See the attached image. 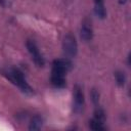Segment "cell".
I'll use <instances>...</instances> for the list:
<instances>
[{"instance_id":"1","label":"cell","mask_w":131,"mask_h":131,"mask_svg":"<svg viewBox=\"0 0 131 131\" xmlns=\"http://www.w3.org/2000/svg\"><path fill=\"white\" fill-rule=\"evenodd\" d=\"M8 79L15 85H17L21 91H24L25 93H33V89L31 88V86L27 83L23 72L17 69V68H11L8 70V72L6 73Z\"/></svg>"},{"instance_id":"2","label":"cell","mask_w":131,"mask_h":131,"mask_svg":"<svg viewBox=\"0 0 131 131\" xmlns=\"http://www.w3.org/2000/svg\"><path fill=\"white\" fill-rule=\"evenodd\" d=\"M62 48L64 53L70 56V57H74L77 54L78 51V46H77V41L76 38L73 34H68L64 36L63 41H62Z\"/></svg>"},{"instance_id":"3","label":"cell","mask_w":131,"mask_h":131,"mask_svg":"<svg viewBox=\"0 0 131 131\" xmlns=\"http://www.w3.org/2000/svg\"><path fill=\"white\" fill-rule=\"evenodd\" d=\"M27 48H28V51L30 52V54L32 56V59L36 63V66L43 67L44 63H45V60H44V57L41 55L36 43L32 40H28L27 41Z\"/></svg>"},{"instance_id":"4","label":"cell","mask_w":131,"mask_h":131,"mask_svg":"<svg viewBox=\"0 0 131 131\" xmlns=\"http://www.w3.org/2000/svg\"><path fill=\"white\" fill-rule=\"evenodd\" d=\"M72 67H73V64H72L70 59H68V58H59V59H55L53 61L52 71L66 74L68 71H70L72 69Z\"/></svg>"},{"instance_id":"5","label":"cell","mask_w":131,"mask_h":131,"mask_svg":"<svg viewBox=\"0 0 131 131\" xmlns=\"http://www.w3.org/2000/svg\"><path fill=\"white\" fill-rule=\"evenodd\" d=\"M80 36L82 38V40L84 41H90L93 37V30H92V26H91V21L88 18H85L82 23L81 29H80Z\"/></svg>"},{"instance_id":"6","label":"cell","mask_w":131,"mask_h":131,"mask_svg":"<svg viewBox=\"0 0 131 131\" xmlns=\"http://www.w3.org/2000/svg\"><path fill=\"white\" fill-rule=\"evenodd\" d=\"M66 74L53 72L51 73V84L57 88H61L66 85Z\"/></svg>"},{"instance_id":"7","label":"cell","mask_w":131,"mask_h":131,"mask_svg":"<svg viewBox=\"0 0 131 131\" xmlns=\"http://www.w3.org/2000/svg\"><path fill=\"white\" fill-rule=\"evenodd\" d=\"M74 100H75V107L81 110L84 104V94L80 86H75L74 88Z\"/></svg>"},{"instance_id":"8","label":"cell","mask_w":131,"mask_h":131,"mask_svg":"<svg viewBox=\"0 0 131 131\" xmlns=\"http://www.w3.org/2000/svg\"><path fill=\"white\" fill-rule=\"evenodd\" d=\"M94 12L99 18H104L106 16V10L103 0H94Z\"/></svg>"},{"instance_id":"9","label":"cell","mask_w":131,"mask_h":131,"mask_svg":"<svg viewBox=\"0 0 131 131\" xmlns=\"http://www.w3.org/2000/svg\"><path fill=\"white\" fill-rule=\"evenodd\" d=\"M42 124H43L42 118L40 116L36 115L31 119V122H30V125H29V129L30 130H39V129H41Z\"/></svg>"},{"instance_id":"10","label":"cell","mask_w":131,"mask_h":131,"mask_svg":"<svg viewBox=\"0 0 131 131\" xmlns=\"http://www.w3.org/2000/svg\"><path fill=\"white\" fill-rule=\"evenodd\" d=\"M89 127H90V129L95 130V131H100V130L105 129V127L103 126V123H101L95 119H92L89 121Z\"/></svg>"},{"instance_id":"11","label":"cell","mask_w":131,"mask_h":131,"mask_svg":"<svg viewBox=\"0 0 131 131\" xmlns=\"http://www.w3.org/2000/svg\"><path fill=\"white\" fill-rule=\"evenodd\" d=\"M115 79H116V82L119 86H124L125 82H126V76L123 72L121 71H117L115 73Z\"/></svg>"},{"instance_id":"12","label":"cell","mask_w":131,"mask_h":131,"mask_svg":"<svg viewBox=\"0 0 131 131\" xmlns=\"http://www.w3.org/2000/svg\"><path fill=\"white\" fill-rule=\"evenodd\" d=\"M93 119H95V120H97V121H99V122H101V123H104V121H105V114H104V111L101 110V108L95 110V112H94V118H93Z\"/></svg>"},{"instance_id":"13","label":"cell","mask_w":131,"mask_h":131,"mask_svg":"<svg viewBox=\"0 0 131 131\" xmlns=\"http://www.w3.org/2000/svg\"><path fill=\"white\" fill-rule=\"evenodd\" d=\"M91 98H92V101H93L94 103H97V102H98L99 94H98V92H97L95 89H93L92 92H91Z\"/></svg>"},{"instance_id":"14","label":"cell","mask_w":131,"mask_h":131,"mask_svg":"<svg viewBox=\"0 0 131 131\" xmlns=\"http://www.w3.org/2000/svg\"><path fill=\"white\" fill-rule=\"evenodd\" d=\"M126 1H127V0H120L119 3H120V4H124V3H126Z\"/></svg>"},{"instance_id":"15","label":"cell","mask_w":131,"mask_h":131,"mask_svg":"<svg viewBox=\"0 0 131 131\" xmlns=\"http://www.w3.org/2000/svg\"><path fill=\"white\" fill-rule=\"evenodd\" d=\"M3 3H4V2H3V0H0V4H1V5H3Z\"/></svg>"}]
</instances>
